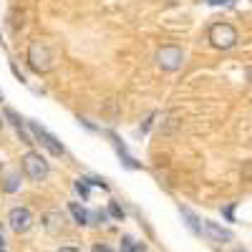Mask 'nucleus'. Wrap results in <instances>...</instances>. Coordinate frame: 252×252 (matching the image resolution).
Listing matches in <instances>:
<instances>
[{
	"label": "nucleus",
	"mask_w": 252,
	"mask_h": 252,
	"mask_svg": "<svg viewBox=\"0 0 252 252\" xmlns=\"http://www.w3.org/2000/svg\"><path fill=\"white\" fill-rule=\"evenodd\" d=\"M31 131L35 134V139L40 141V144H43L46 146V149L53 154V157H63V152H66V149H63V144L53 136V134H48L46 129H43V126H40V124H35V121H31Z\"/></svg>",
	"instance_id": "423d86ee"
},
{
	"label": "nucleus",
	"mask_w": 252,
	"mask_h": 252,
	"mask_svg": "<svg viewBox=\"0 0 252 252\" xmlns=\"http://www.w3.org/2000/svg\"><path fill=\"white\" fill-rule=\"evenodd\" d=\"M3 245H5V240H3V235H0V250H3Z\"/></svg>",
	"instance_id": "a211bd4d"
},
{
	"label": "nucleus",
	"mask_w": 252,
	"mask_h": 252,
	"mask_svg": "<svg viewBox=\"0 0 252 252\" xmlns=\"http://www.w3.org/2000/svg\"><path fill=\"white\" fill-rule=\"evenodd\" d=\"M0 129H3V119H0Z\"/></svg>",
	"instance_id": "aec40b11"
},
{
	"label": "nucleus",
	"mask_w": 252,
	"mask_h": 252,
	"mask_svg": "<svg viewBox=\"0 0 252 252\" xmlns=\"http://www.w3.org/2000/svg\"><path fill=\"white\" fill-rule=\"evenodd\" d=\"M0 101H3V94H0Z\"/></svg>",
	"instance_id": "412c9836"
},
{
	"label": "nucleus",
	"mask_w": 252,
	"mask_h": 252,
	"mask_svg": "<svg viewBox=\"0 0 252 252\" xmlns=\"http://www.w3.org/2000/svg\"><path fill=\"white\" fill-rule=\"evenodd\" d=\"M235 252H247V250H242V247H237V250H235Z\"/></svg>",
	"instance_id": "6ab92c4d"
},
{
	"label": "nucleus",
	"mask_w": 252,
	"mask_h": 252,
	"mask_svg": "<svg viewBox=\"0 0 252 252\" xmlns=\"http://www.w3.org/2000/svg\"><path fill=\"white\" fill-rule=\"evenodd\" d=\"M28 66L35 73H48L56 66V53L51 51L46 40H33L28 46Z\"/></svg>",
	"instance_id": "f257e3e1"
},
{
	"label": "nucleus",
	"mask_w": 252,
	"mask_h": 252,
	"mask_svg": "<svg viewBox=\"0 0 252 252\" xmlns=\"http://www.w3.org/2000/svg\"><path fill=\"white\" fill-rule=\"evenodd\" d=\"M23 172H26V177H28L31 182H43L51 169H48L46 157L40 154V152H28V154L23 157Z\"/></svg>",
	"instance_id": "f03ea898"
},
{
	"label": "nucleus",
	"mask_w": 252,
	"mask_h": 252,
	"mask_svg": "<svg viewBox=\"0 0 252 252\" xmlns=\"http://www.w3.org/2000/svg\"><path fill=\"white\" fill-rule=\"evenodd\" d=\"M209 40H212L215 48L229 51L237 43V31H235V26H229V23H215L212 28H209Z\"/></svg>",
	"instance_id": "7ed1b4c3"
},
{
	"label": "nucleus",
	"mask_w": 252,
	"mask_h": 252,
	"mask_svg": "<svg viewBox=\"0 0 252 252\" xmlns=\"http://www.w3.org/2000/svg\"><path fill=\"white\" fill-rule=\"evenodd\" d=\"M182 217L187 220V224H189V229H192V232L194 235H199L202 232V224H199V220L192 215V212H189V209H182Z\"/></svg>",
	"instance_id": "9d476101"
},
{
	"label": "nucleus",
	"mask_w": 252,
	"mask_h": 252,
	"mask_svg": "<svg viewBox=\"0 0 252 252\" xmlns=\"http://www.w3.org/2000/svg\"><path fill=\"white\" fill-rule=\"evenodd\" d=\"M43 227L48 235H58L63 229V215L61 212H46L43 215Z\"/></svg>",
	"instance_id": "6e6552de"
},
{
	"label": "nucleus",
	"mask_w": 252,
	"mask_h": 252,
	"mask_svg": "<svg viewBox=\"0 0 252 252\" xmlns=\"http://www.w3.org/2000/svg\"><path fill=\"white\" fill-rule=\"evenodd\" d=\"M121 247H124V252H136V250H144V247H141V245H136L129 235H126V237L121 240Z\"/></svg>",
	"instance_id": "9b49d317"
},
{
	"label": "nucleus",
	"mask_w": 252,
	"mask_h": 252,
	"mask_svg": "<svg viewBox=\"0 0 252 252\" xmlns=\"http://www.w3.org/2000/svg\"><path fill=\"white\" fill-rule=\"evenodd\" d=\"M76 192L86 199L89 197V179H76Z\"/></svg>",
	"instance_id": "f8f14e48"
},
{
	"label": "nucleus",
	"mask_w": 252,
	"mask_h": 252,
	"mask_svg": "<svg viewBox=\"0 0 252 252\" xmlns=\"http://www.w3.org/2000/svg\"><path fill=\"white\" fill-rule=\"evenodd\" d=\"M5 116L15 124V129H18V131H23V119H18V114H15L13 109H5Z\"/></svg>",
	"instance_id": "ddd939ff"
},
{
	"label": "nucleus",
	"mask_w": 252,
	"mask_h": 252,
	"mask_svg": "<svg viewBox=\"0 0 252 252\" xmlns=\"http://www.w3.org/2000/svg\"><path fill=\"white\" fill-rule=\"evenodd\" d=\"M202 229H204V235H207L209 240H212V242H217V245L232 242V232H229V229H224V227H220L217 222H209V220H204Z\"/></svg>",
	"instance_id": "0eeeda50"
},
{
	"label": "nucleus",
	"mask_w": 252,
	"mask_h": 252,
	"mask_svg": "<svg viewBox=\"0 0 252 252\" xmlns=\"http://www.w3.org/2000/svg\"><path fill=\"white\" fill-rule=\"evenodd\" d=\"M182 63H184V51L177 48V46H164L159 48L157 53V66L166 73H172V71H179L182 68Z\"/></svg>",
	"instance_id": "20e7f679"
},
{
	"label": "nucleus",
	"mask_w": 252,
	"mask_h": 252,
	"mask_svg": "<svg viewBox=\"0 0 252 252\" xmlns=\"http://www.w3.org/2000/svg\"><path fill=\"white\" fill-rule=\"evenodd\" d=\"M212 5H227V3H235V0H209Z\"/></svg>",
	"instance_id": "dca6fc26"
},
{
	"label": "nucleus",
	"mask_w": 252,
	"mask_h": 252,
	"mask_svg": "<svg viewBox=\"0 0 252 252\" xmlns=\"http://www.w3.org/2000/svg\"><path fill=\"white\" fill-rule=\"evenodd\" d=\"M8 222H10L13 232L23 235V232H28V229L33 227V215H31V209H26V207H13L10 215H8Z\"/></svg>",
	"instance_id": "39448f33"
},
{
	"label": "nucleus",
	"mask_w": 252,
	"mask_h": 252,
	"mask_svg": "<svg viewBox=\"0 0 252 252\" xmlns=\"http://www.w3.org/2000/svg\"><path fill=\"white\" fill-rule=\"evenodd\" d=\"M109 212H111V217H116V220H124V209H121L116 202H111V204H109Z\"/></svg>",
	"instance_id": "4468645a"
},
{
	"label": "nucleus",
	"mask_w": 252,
	"mask_h": 252,
	"mask_svg": "<svg viewBox=\"0 0 252 252\" xmlns=\"http://www.w3.org/2000/svg\"><path fill=\"white\" fill-rule=\"evenodd\" d=\"M68 209H71V215L76 217V224H89V212H86V209H83L78 202H71Z\"/></svg>",
	"instance_id": "1a4fd4ad"
},
{
	"label": "nucleus",
	"mask_w": 252,
	"mask_h": 252,
	"mask_svg": "<svg viewBox=\"0 0 252 252\" xmlns=\"http://www.w3.org/2000/svg\"><path fill=\"white\" fill-rule=\"evenodd\" d=\"M58 252H78V250H76V247H61Z\"/></svg>",
	"instance_id": "f3484780"
},
{
	"label": "nucleus",
	"mask_w": 252,
	"mask_h": 252,
	"mask_svg": "<svg viewBox=\"0 0 252 252\" xmlns=\"http://www.w3.org/2000/svg\"><path fill=\"white\" fill-rule=\"evenodd\" d=\"M94 252H114V250L106 247V245H94Z\"/></svg>",
	"instance_id": "2eb2a0df"
}]
</instances>
